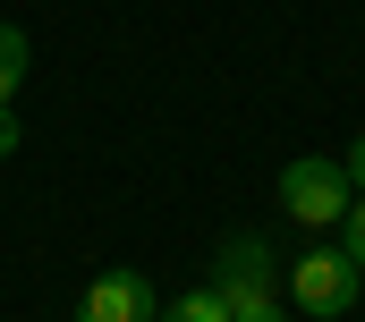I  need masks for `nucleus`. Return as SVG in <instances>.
<instances>
[{
	"instance_id": "obj_1",
	"label": "nucleus",
	"mask_w": 365,
	"mask_h": 322,
	"mask_svg": "<svg viewBox=\"0 0 365 322\" xmlns=\"http://www.w3.org/2000/svg\"><path fill=\"white\" fill-rule=\"evenodd\" d=\"M272 204L297 221V229H340L349 221V204H357V187H349V161H323V153H297L280 170Z\"/></svg>"
},
{
	"instance_id": "obj_2",
	"label": "nucleus",
	"mask_w": 365,
	"mask_h": 322,
	"mask_svg": "<svg viewBox=\"0 0 365 322\" xmlns=\"http://www.w3.org/2000/svg\"><path fill=\"white\" fill-rule=\"evenodd\" d=\"M212 289L230 297V322H289L280 314V280H272V246L264 238H230L212 254Z\"/></svg>"
},
{
	"instance_id": "obj_3",
	"label": "nucleus",
	"mask_w": 365,
	"mask_h": 322,
	"mask_svg": "<svg viewBox=\"0 0 365 322\" xmlns=\"http://www.w3.org/2000/svg\"><path fill=\"white\" fill-rule=\"evenodd\" d=\"M357 289H365V271H357L349 246H323V238H314L297 263H289V306L314 314V322H340L349 306H357Z\"/></svg>"
},
{
	"instance_id": "obj_4",
	"label": "nucleus",
	"mask_w": 365,
	"mask_h": 322,
	"mask_svg": "<svg viewBox=\"0 0 365 322\" xmlns=\"http://www.w3.org/2000/svg\"><path fill=\"white\" fill-rule=\"evenodd\" d=\"M77 322H162V297H153L145 271H102L77 297Z\"/></svg>"
},
{
	"instance_id": "obj_5",
	"label": "nucleus",
	"mask_w": 365,
	"mask_h": 322,
	"mask_svg": "<svg viewBox=\"0 0 365 322\" xmlns=\"http://www.w3.org/2000/svg\"><path fill=\"white\" fill-rule=\"evenodd\" d=\"M26 68H34V43H26V26H0V110L17 102Z\"/></svg>"
},
{
	"instance_id": "obj_6",
	"label": "nucleus",
	"mask_w": 365,
	"mask_h": 322,
	"mask_svg": "<svg viewBox=\"0 0 365 322\" xmlns=\"http://www.w3.org/2000/svg\"><path fill=\"white\" fill-rule=\"evenodd\" d=\"M162 322H230V297L204 280V289H187V297H170L162 306Z\"/></svg>"
},
{
	"instance_id": "obj_7",
	"label": "nucleus",
	"mask_w": 365,
	"mask_h": 322,
	"mask_svg": "<svg viewBox=\"0 0 365 322\" xmlns=\"http://www.w3.org/2000/svg\"><path fill=\"white\" fill-rule=\"evenodd\" d=\"M340 246L357 254V271H365V195H357V204H349V221H340Z\"/></svg>"
},
{
	"instance_id": "obj_8",
	"label": "nucleus",
	"mask_w": 365,
	"mask_h": 322,
	"mask_svg": "<svg viewBox=\"0 0 365 322\" xmlns=\"http://www.w3.org/2000/svg\"><path fill=\"white\" fill-rule=\"evenodd\" d=\"M340 161H349V187H357V195H365V136H357V145H349V153H340Z\"/></svg>"
},
{
	"instance_id": "obj_9",
	"label": "nucleus",
	"mask_w": 365,
	"mask_h": 322,
	"mask_svg": "<svg viewBox=\"0 0 365 322\" xmlns=\"http://www.w3.org/2000/svg\"><path fill=\"white\" fill-rule=\"evenodd\" d=\"M17 153V119H9V110H0V161Z\"/></svg>"
}]
</instances>
